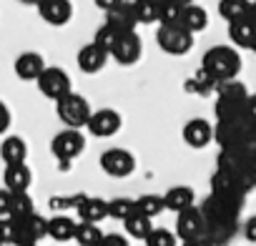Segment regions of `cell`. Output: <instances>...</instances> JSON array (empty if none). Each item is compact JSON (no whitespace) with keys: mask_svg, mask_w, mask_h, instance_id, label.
Wrapping results in <instances>:
<instances>
[{"mask_svg":"<svg viewBox=\"0 0 256 246\" xmlns=\"http://www.w3.org/2000/svg\"><path fill=\"white\" fill-rule=\"evenodd\" d=\"M18 3H23V6H38L40 0H18Z\"/></svg>","mask_w":256,"mask_h":246,"instance_id":"46","label":"cell"},{"mask_svg":"<svg viewBox=\"0 0 256 246\" xmlns=\"http://www.w3.org/2000/svg\"><path fill=\"white\" fill-rule=\"evenodd\" d=\"M181 244H184V246H216L206 234H204V236H196V238H188V241H181Z\"/></svg>","mask_w":256,"mask_h":246,"instance_id":"43","label":"cell"},{"mask_svg":"<svg viewBox=\"0 0 256 246\" xmlns=\"http://www.w3.org/2000/svg\"><path fill=\"white\" fill-rule=\"evenodd\" d=\"M50 151H53V156L63 164V166H68L70 161H76L83 151H86V136L80 134V128H63V131H58L56 136H53V141H50Z\"/></svg>","mask_w":256,"mask_h":246,"instance_id":"7","label":"cell"},{"mask_svg":"<svg viewBox=\"0 0 256 246\" xmlns=\"http://www.w3.org/2000/svg\"><path fill=\"white\" fill-rule=\"evenodd\" d=\"M123 126V118L118 110L113 108H98L90 113V120H88V134L96 136V138H110L113 134H118Z\"/></svg>","mask_w":256,"mask_h":246,"instance_id":"11","label":"cell"},{"mask_svg":"<svg viewBox=\"0 0 256 246\" xmlns=\"http://www.w3.org/2000/svg\"><path fill=\"white\" fill-rule=\"evenodd\" d=\"M254 188H256V164L238 154L221 151L216 158V171L211 176V194L246 198V194Z\"/></svg>","mask_w":256,"mask_h":246,"instance_id":"2","label":"cell"},{"mask_svg":"<svg viewBox=\"0 0 256 246\" xmlns=\"http://www.w3.org/2000/svg\"><path fill=\"white\" fill-rule=\"evenodd\" d=\"M93 3H96V8H100L103 13H108V10H113L120 3V0H93Z\"/></svg>","mask_w":256,"mask_h":246,"instance_id":"44","label":"cell"},{"mask_svg":"<svg viewBox=\"0 0 256 246\" xmlns=\"http://www.w3.org/2000/svg\"><path fill=\"white\" fill-rule=\"evenodd\" d=\"M254 38H256V26L251 23V18H238L228 23V40L238 50H251Z\"/></svg>","mask_w":256,"mask_h":246,"instance_id":"20","label":"cell"},{"mask_svg":"<svg viewBox=\"0 0 256 246\" xmlns=\"http://www.w3.org/2000/svg\"><path fill=\"white\" fill-rule=\"evenodd\" d=\"M136 211L138 214H144V216H161L164 211H166V204H164V196H158V194H144V196H138L136 198Z\"/></svg>","mask_w":256,"mask_h":246,"instance_id":"30","label":"cell"},{"mask_svg":"<svg viewBox=\"0 0 256 246\" xmlns=\"http://www.w3.org/2000/svg\"><path fill=\"white\" fill-rule=\"evenodd\" d=\"M10 123H13V118H10V108H8L3 100H0V136H3V134H8Z\"/></svg>","mask_w":256,"mask_h":246,"instance_id":"40","label":"cell"},{"mask_svg":"<svg viewBox=\"0 0 256 246\" xmlns=\"http://www.w3.org/2000/svg\"><path fill=\"white\" fill-rule=\"evenodd\" d=\"M118 38H120V30H116L113 26H108V23H103V26H100V28L96 30V38H93V40H96L98 46H103V48H106V50L110 53Z\"/></svg>","mask_w":256,"mask_h":246,"instance_id":"36","label":"cell"},{"mask_svg":"<svg viewBox=\"0 0 256 246\" xmlns=\"http://www.w3.org/2000/svg\"><path fill=\"white\" fill-rule=\"evenodd\" d=\"M136 211V198H126V196H116L108 201V218H116V221H126Z\"/></svg>","mask_w":256,"mask_h":246,"instance_id":"31","label":"cell"},{"mask_svg":"<svg viewBox=\"0 0 256 246\" xmlns=\"http://www.w3.org/2000/svg\"><path fill=\"white\" fill-rule=\"evenodd\" d=\"M244 118L251 123V126H256V93H248V98L244 103Z\"/></svg>","mask_w":256,"mask_h":246,"instance_id":"38","label":"cell"},{"mask_svg":"<svg viewBox=\"0 0 256 246\" xmlns=\"http://www.w3.org/2000/svg\"><path fill=\"white\" fill-rule=\"evenodd\" d=\"M0 158H3V164H26L28 158V144L20 138V136H8L3 138V144H0Z\"/></svg>","mask_w":256,"mask_h":246,"instance_id":"23","label":"cell"},{"mask_svg":"<svg viewBox=\"0 0 256 246\" xmlns=\"http://www.w3.org/2000/svg\"><path fill=\"white\" fill-rule=\"evenodd\" d=\"M98 246H131V244H128V238H126V236H118V234H106V236H103V241H100Z\"/></svg>","mask_w":256,"mask_h":246,"instance_id":"41","label":"cell"},{"mask_svg":"<svg viewBox=\"0 0 256 246\" xmlns=\"http://www.w3.org/2000/svg\"><path fill=\"white\" fill-rule=\"evenodd\" d=\"M30 214H36V204H33L30 194H28V191H13L8 216H10V218H26V216H30Z\"/></svg>","mask_w":256,"mask_h":246,"instance_id":"29","label":"cell"},{"mask_svg":"<svg viewBox=\"0 0 256 246\" xmlns=\"http://www.w3.org/2000/svg\"><path fill=\"white\" fill-rule=\"evenodd\" d=\"M221 151H231V154H238V156H244V158H248V161H254L256 164V128H251L244 138H238L234 146H228V148H221Z\"/></svg>","mask_w":256,"mask_h":246,"instance_id":"32","label":"cell"},{"mask_svg":"<svg viewBox=\"0 0 256 246\" xmlns=\"http://www.w3.org/2000/svg\"><path fill=\"white\" fill-rule=\"evenodd\" d=\"M3 184L10 191H28L33 184V171L28 164H8L3 171Z\"/></svg>","mask_w":256,"mask_h":246,"instance_id":"21","label":"cell"},{"mask_svg":"<svg viewBox=\"0 0 256 246\" xmlns=\"http://www.w3.org/2000/svg\"><path fill=\"white\" fill-rule=\"evenodd\" d=\"M36 8H38V16L53 28H63L73 18V3L70 0H40Z\"/></svg>","mask_w":256,"mask_h":246,"instance_id":"13","label":"cell"},{"mask_svg":"<svg viewBox=\"0 0 256 246\" xmlns=\"http://www.w3.org/2000/svg\"><path fill=\"white\" fill-rule=\"evenodd\" d=\"M76 60H78V68H80L83 73L93 76V73H100V70L106 68V63L110 60V53L93 40V43H88V46H83V48L78 50V58H76Z\"/></svg>","mask_w":256,"mask_h":246,"instance_id":"17","label":"cell"},{"mask_svg":"<svg viewBox=\"0 0 256 246\" xmlns=\"http://www.w3.org/2000/svg\"><path fill=\"white\" fill-rule=\"evenodd\" d=\"M0 246H3V244H0Z\"/></svg>","mask_w":256,"mask_h":246,"instance_id":"50","label":"cell"},{"mask_svg":"<svg viewBox=\"0 0 256 246\" xmlns=\"http://www.w3.org/2000/svg\"><path fill=\"white\" fill-rule=\"evenodd\" d=\"M33 246H38V244H33Z\"/></svg>","mask_w":256,"mask_h":246,"instance_id":"49","label":"cell"},{"mask_svg":"<svg viewBox=\"0 0 256 246\" xmlns=\"http://www.w3.org/2000/svg\"><path fill=\"white\" fill-rule=\"evenodd\" d=\"M248 10H251V0H218V16L226 23L248 18Z\"/></svg>","mask_w":256,"mask_h":246,"instance_id":"28","label":"cell"},{"mask_svg":"<svg viewBox=\"0 0 256 246\" xmlns=\"http://www.w3.org/2000/svg\"><path fill=\"white\" fill-rule=\"evenodd\" d=\"M151 221H154L151 216H144V214L134 211L131 216H128V218L123 221V228H126V234H128V236L146 241V236H148V234H151V228H154V224H151Z\"/></svg>","mask_w":256,"mask_h":246,"instance_id":"26","label":"cell"},{"mask_svg":"<svg viewBox=\"0 0 256 246\" xmlns=\"http://www.w3.org/2000/svg\"><path fill=\"white\" fill-rule=\"evenodd\" d=\"M181 136H184V144L188 148L201 151V148H206L214 141V126H211L206 118H191L186 126H184V134Z\"/></svg>","mask_w":256,"mask_h":246,"instance_id":"15","label":"cell"},{"mask_svg":"<svg viewBox=\"0 0 256 246\" xmlns=\"http://www.w3.org/2000/svg\"><path fill=\"white\" fill-rule=\"evenodd\" d=\"M164 204H166V211H174V214H181L191 206H196V191L186 184H178V186H171L166 194H164Z\"/></svg>","mask_w":256,"mask_h":246,"instance_id":"19","label":"cell"},{"mask_svg":"<svg viewBox=\"0 0 256 246\" xmlns=\"http://www.w3.org/2000/svg\"><path fill=\"white\" fill-rule=\"evenodd\" d=\"M0 244L16 246V218H10V216L0 218Z\"/></svg>","mask_w":256,"mask_h":246,"instance_id":"37","label":"cell"},{"mask_svg":"<svg viewBox=\"0 0 256 246\" xmlns=\"http://www.w3.org/2000/svg\"><path fill=\"white\" fill-rule=\"evenodd\" d=\"M248 18H251V23L256 26V0H251V10H248Z\"/></svg>","mask_w":256,"mask_h":246,"instance_id":"45","label":"cell"},{"mask_svg":"<svg viewBox=\"0 0 256 246\" xmlns=\"http://www.w3.org/2000/svg\"><path fill=\"white\" fill-rule=\"evenodd\" d=\"M10 196H13V191L10 188H0V216H8V208H10Z\"/></svg>","mask_w":256,"mask_h":246,"instance_id":"42","label":"cell"},{"mask_svg":"<svg viewBox=\"0 0 256 246\" xmlns=\"http://www.w3.org/2000/svg\"><path fill=\"white\" fill-rule=\"evenodd\" d=\"M241 236L248 241V244H256V216H248L241 226Z\"/></svg>","mask_w":256,"mask_h":246,"instance_id":"39","label":"cell"},{"mask_svg":"<svg viewBox=\"0 0 256 246\" xmlns=\"http://www.w3.org/2000/svg\"><path fill=\"white\" fill-rule=\"evenodd\" d=\"M56 113L63 120V126H68V128H86L88 120H90L93 108H90V103L80 93L70 90V93H66L63 98L56 100Z\"/></svg>","mask_w":256,"mask_h":246,"instance_id":"5","label":"cell"},{"mask_svg":"<svg viewBox=\"0 0 256 246\" xmlns=\"http://www.w3.org/2000/svg\"><path fill=\"white\" fill-rule=\"evenodd\" d=\"M186 88L194 90V93H198V96H206V93H214V90H216V80H214L204 68H198V70L194 73V78H188Z\"/></svg>","mask_w":256,"mask_h":246,"instance_id":"33","label":"cell"},{"mask_svg":"<svg viewBox=\"0 0 256 246\" xmlns=\"http://www.w3.org/2000/svg\"><path fill=\"white\" fill-rule=\"evenodd\" d=\"M16 76L20 78V80H38L40 78V73L46 70V60H43V56L40 53H36V50H26V53H20L18 58H16Z\"/></svg>","mask_w":256,"mask_h":246,"instance_id":"18","label":"cell"},{"mask_svg":"<svg viewBox=\"0 0 256 246\" xmlns=\"http://www.w3.org/2000/svg\"><path fill=\"white\" fill-rule=\"evenodd\" d=\"M201 68L216 80V86L221 80L236 78L241 73V56L236 46H214L204 53L201 58Z\"/></svg>","mask_w":256,"mask_h":246,"instance_id":"3","label":"cell"},{"mask_svg":"<svg viewBox=\"0 0 256 246\" xmlns=\"http://www.w3.org/2000/svg\"><path fill=\"white\" fill-rule=\"evenodd\" d=\"M178 23H181L184 28H188V30L196 36V33H201V30H206V28H208V13H206V8H201V6L191 3V6H186V8L181 10Z\"/></svg>","mask_w":256,"mask_h":246,"instance_id":"25","label":"cell"},{"mask_svg":"<svg viewBox=\"0 0 256 246\" xmlns=\"http://www.w3.org/2000/svg\"><path fill=\"white\" fill-rule=\"evenodd\" d=\"M100 168L110 178H126L136 171V158L126 148H108L100 154Z\"/></svg>","mask_w":256,"mask_h":246,"instance_id":"9","label":"cell"},{"mask_svg":"<svg viewBox=\"0 0 256 246\" xmlns=\"http://www.w3.org/2000/svg\"><path fill=\"white\" fill-rule=\"evenodd\" d=\"M106 23L113 26L116 30L120 33H128V30H136L138 26V13H136V3L134 0H120V3L106 13Z\"/></svg>","mask_w":256,"mask_h":246,"instance_id":"16","label":"cell"},{"mask_svg":"<svg viewBox=\"0 0 256 246\" xmlns=\"http://www.w3.org/2000/svg\"><path fill=\"white\" fill-rule=\"evenodd\" d=\"M156 43L168 56H186L194 48V33L181 23H158Z\"/></svg>","mask_w":256,"mask_h":246,"instance_id":"6","label":"cell"},{"mask_svg":"<svg viewBox=\"0 0 256 246\" xmlns=\"http://www.w3.org/2000/svg\"><path fill=\"white\" fill-rule=\"evenodd\" d=\"M134 3H136L138 23H144V26L158 23V3L161 0H134Z\"/></svg>","mask_w":256,"mask_h":246,"instance_id":"34","label":"cell"},{"mask_svg":"<svg viewBox=\"0 0 256 246\" xmlns=\"http://www.w3.org/2000/svg\"><path fill=\"white\" fill-rule=\"evenodd\" d=\"M251 53H256V38H254V46H251Z\"/></svg>","mask_w":256,"mask_h":246,"instance_id":"48","label":"cell"},{"mask_svg":"<svg viewBox=\"0 0 256 246\" xmlns=\"http://www.w3.org/2000/svg\"><path fill=\"white\" fill-rule=\"evenodd\" d=\"M204 234H206V226H204L201 206H191V208L176 214V236H178V241H188V238H196V236H204Z\"/></svg>","mask_w":256,"mask_h":246,"instance_id":"14","label":"cell"},{"mask_svg":"<svg viewBox=\"0 0 256 246\" xmlns=\"http://www.w3.org/2000/svg\"><path fill=\"white\" fill-rule=\"evenodd\" d=\"M36 83H38V90H40L46 98H50V100H58V98H63L66 93L73 90L70 76H68L63 68H58V66H46V70L40 73V78H38Z\"/></svg>","mask_w":256,"mask_h":246,"instance_id":"8","label":"cell"},{"mask_svg":"<svg viewBox=\"0 0 256 246\" xmlns=\"http://www.w3.org/2000/svg\"><path fill=\"white\" fill-rule=\"evenodd\" d=\"M141 53H144V43H141L138 33L128 30V33H120V38L116 40V46L110 50V58L118 66H134V63L141 60Z\"/></svg>","mask_w":256,"mask_h":246,"instance_id":"12","label":"cell"},{"mask_svg":"<svg viewBox=\"0 0 256 246\" xmlns=\"http://www.w3.org/2000/svg\"><path fill=\"white\" fill-rule=\"evenodd\" d=\"M76 226H78V221H73L70 216L58 214V216L48 218V236H50L53 241H58V244L73 241V238H76Z\"/></svg>","mask_w":256,"mask_h":246,"instance_id":"24","label":"cell"},{"mask_svg":"<svg viewBox=\"0 0 256 246\" xmlns=\"http://www.w3.org/2000/svg\"><path fill=\"white\" fill-rule=\"evenodd\" d=\"M103 231H100V224H90V221H78L76 226V244L78 246H98L103 241Z\"/></svg>","mask_w":256,"mask_h":246,"instance_id":"27","label":"cell"},{"mask_svg":"<svg viewBox=\"0 0 256 246\" xmlns=\"http://www.w3.org/2000/svg\"><path fill=\"white\" fill-rule=\"evenodd\" d=\"M214 93H216V106H214L216 118L244 116V103H246V98H248V88H246L238 78L221 80Z\"/></svg>","mask_w":256,"mask_h":246,"instance_id":"4","label":"cell"},{"mask_svg":"<svg viewBox=\"0 0 256 246\" xmlns=\"http://www.w3.org/2000/svg\"><path fill=\"white\" fill-rule=\"evenodd\" d=\"M246 198L236 196H221V194H208L201 204L204 214V226L206 236L216 246H228L238 236V216L244 211Z\"/></svg>","mask_w":256,"mask_h":246,"instance_id":"1","label":"cell"},{"mask_svg":"<svg viewBox=\"0 0 256 246\" xmlns=\"http://www.w3.org/2000/svg\"><path fill=\"white\" fill-rule=\"evenodd\" d=\"M178 244V236H176V231H168V228H164V226H154L151 228V234L146 236V246H176Z\"/></svg>","mask_w":256,"mask_h":246,"instance_id":"35","label":"cell"},{"mask_svg":"<svg viewBox=\"0 0 256 246\" xmlns=\"http://www.w3.org/2000/svg\"><path fill=\"white\" fill-rule=\"evenodd\" d=\"M78 218L80 221H90V224H100L103 218H108V201L98 198V196H83V201L78 204Z\"/></svg>","mask_w":256,"mask_h":246,"instance_id":"22","label":"cell"},{"mask_svg":"<svg viewBox=\"0 0 256 246\" xmlns=\"http://www.w3.org/2000/svg\"><path fill=\"white\" fill-rule=\"evenodd\" d=\"M46 236H48V218H43L40 214L16 218V246H33Z\"/></svg>","mask_w":256,"mask_h":246,"instance_id":"10","label":"cell"},{"mask_svg":"<svg viewBox=\"0 0 256 246\" xmlns=\"http://www.w3.org/2000/svg\"><path fill=\"white\" fill-rule=\"evenodd\" d=\"M174 3H178V6H184V8H186V6H191V3H194V0H174Z\"/></svg>","mask_w":256,"mask_h":246,"instance_id":"47","label":"cell"}]
</instances>
